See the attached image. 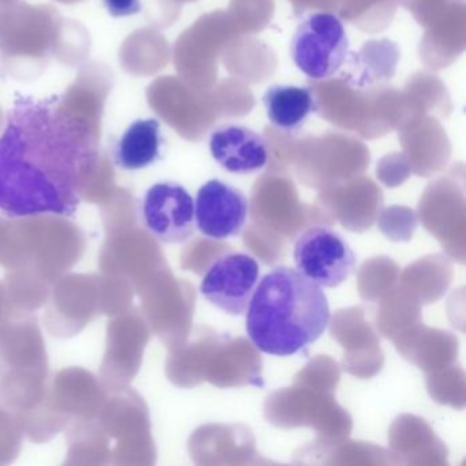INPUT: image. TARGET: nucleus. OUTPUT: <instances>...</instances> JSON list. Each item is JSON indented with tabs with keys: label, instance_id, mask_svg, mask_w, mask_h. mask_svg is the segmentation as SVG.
<instances>
[{
	"label": "nucleus",
	"instance_id": "f257e3e1",
	"mask_svg": "<svg viewBox=\"0 0 466 466\" xmlns=\"http://www.w3.org/2000/svg\"><path fill=\"white\" fill-rule=\"evenodd\" d=\"M99 163L88 116L64 96L17 95L0 136V215L73 217Z\"/></svg>",
	"mask_w": 466,
	"mask_h": 466
},
{
	"label": "nucleus",
	"instance_id": "f03ea898",
	"mask_svg": "<svg viewBox=\"0 0 466 466\" xmlns=\"http://www.w3.org/2000/svg\"><path fill=\"white\" fill-rule=\"evenodd\" d=\"M247 334L269 356L290 357L315 343L331 312L321 286L288 266L267 272L248 305Z\"/></svg>",
	"mask_w": 466,
	"mask_h": 466
},
{
	"label": "nucleus",
	"instance_id": "7ed1b4c3",
	"mask_svg": "<svg viewBox=\"0 0 466 466\" xmlns=\"http://www.w3.org/2000/svg\"><path fill=\"white\" fill-rule=\"evenodd\" d=\"M349 53V37L342 21L332 13H315L294 32L290 56L299 72L316 81L339 72Z\"/></svg>",
	"mask_w": 466,
	"mask_h": 466
},
{
	"label": "nucleus",
	"instance_id": "20e7f679",
	"mask_svg": "<svg viewBox=\"0 0 466 466\" xmlns=\"http://www.w3.org/2000/svg\"><path fill=\"white\" fill-rule=\"evenodd\" d=\"M296 269L321 288H337L356 268V255L345 238L326 226L299 234L293 252Z\"/></svg>",
	"mask_w": 466,
	"mask_h": 466
},
{
	"label": "nucleus",
	"instance_id": "39448f33",
	"mask_svg": "<svg viewBox=\"0 0 466 466\" xmlns=\"http://www.w3.org/2000/svg\"><path fill=\"white\" fill-rule=\"evenodd\" d=\"M258 280L260 266L253 256L225 253L207 269L201 279L200 293L222 312L241 316L247 312Z\"/></svg>",
	"mask_w": 466,
	"mask_h": 466
},
{
	"label": "nucleus",
	"instance_id": "423d86ee",
	"mask_svg": "<svg viewBox=\"0 0 466 466\" xmlns=\"http://www.w3.org/2000/svg\"><path fill=\"white\" fill-rule=\"evenodd\" d=\"M141 217L148 233L163 244H184L198 230L195 200L177 182L149 187L141 204Z\"/></svg>",
	"mask_w": 466,
	"mask_h": 466
},
{
	"label": "nucleus",
	"instance_id": "0eeeda50",
	"mask_svg": "<svg viewBox=\"0 0 466 466\" xmlns=\"http://www.w3.org/2000/svg\"><path fill=\"white\" fill-rule=\"evenodd\" d=\"M249 217V201L241 190L220 179L198 189L195 201L196 228L217 241L239 236Z\"/></svg>",
	"mask_w": 466,
	"mask_h": 466
},
{
	"label": "nucleus",
	"instance_id": "6e6552de",
	"mask_svg": "<svg viewBox=\"0 0 466 466\" xmlns=\"http://www.w3.org/2000/svg\"><path fill=\"white\" fill-rule=\"evenodd\" d=\"M209 151L215 162L231 174H253L268 162L266 138L242 125H223L209 137Z\"/></svg>",
	"mask_w": 466,
	"mask_h": 466
},
{
	"label": "nucleus",
	"instance_id": "1a4fd4ad",
	"mask_svg": "<svg viewBox=\"0 0 466 466\" xmlns=\"http://www.w3.org/2000/svg\"><path fill=\"white\" fill-rule=\"evenodd\" d=\"M163 146L160 122L155 118L137 119L114 146V165L125 171L143 170L160 160Z\"/></svg>",
	"mask_w": 466,
	"mask_h": 466
},
{
	"label": "nucleus",
	"instance_id": "9d476101",
	"mask_svg": "<svg viewBox=\"0 0 466 466\" xmlns=\"http://www.w3.org/2000/svg\"><path fill=\"white\" fill-rule=\"evenodd\" d=\"M269 122L278 129L296 132L318 108L315 94L307 86H272L263 96Z\"/></svg>",
	"mask_w": 466,
	"mask_h": 466
},
{
	"label": "nucleus",
	"instance_id": "9b49d317",
	"mask_svg": "<svg viewBox=\"0 0 466 466\" xmlns=\"http://www.w3.org/2000/svg\"><path fill=\"white\" fill-rule=\"evenodd\" d=\"M113 17H130L141 12V0H103Z\"/></svg>",
	"mask_w": 466,
	"mask_h": 466
}]
</instances>
